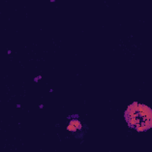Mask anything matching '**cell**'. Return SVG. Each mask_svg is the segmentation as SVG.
Segmentation results:
<instances>
[{"mask_svg":"<svg viewBox=\"0 0 152 152\" xmlns=\"http://www.w3.org/2000/svg\"><path fill=\"white\" fill-rule=\"evenodd\" d=\"M129 126L137 131H145L151 127V110L147 106L137 102L129 105L125 112Z\"/></svg>","mask_w":152,"mask_h":152,"instance_id":"1","label":"cell"}]
</instances>
